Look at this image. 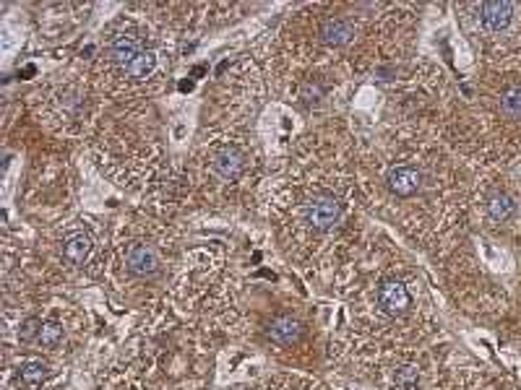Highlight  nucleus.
<instances>
[{"mask_svg":"<svg viewBox=\"0 0 521 390\" xmlns=\"http://www.w3.org/2000/svg\"><path fill=\"white\" fill-rule=\"evenodd\" d=\"M302 216H305V224L313 226V229H331L341 216V203L329 193H321L316 198H310L302 209Z\"/></svg>","mask_w":521,"mask_h":390,"instance_id":"1","label":"nucleus"},{"mask_svg":"<svg viewBox=\"0 0 521 390\" xmlns=\"http://www.w3.org/2000/svg\"><path fill=\"white\" fill-rule=\"evenodd\" d=\"M378 305H381V310H383L386 315H404L409 310V305H412V297H409L407 286L401 284V281H396V278H388V281H383L381 284V289H378Z\"/></svg>","mask_w":521,"mask_h":390,"instance_id":"2","label":"nucleus"},{"mask_svg":"<svg viewBox=\"0 0 521 390\" xmlns=\"http://www.w3.org/2000/svg\"><path fill=\"white\" fill-rule=\"evenodd\" d=\"M386 182H388V190H391L393 195L409 198V195H415L417 190H420V185H423V174H420V169H415V167L401 164V167H393L391 172H388V177H386Z\"/></svg>","mask_w":521,"mask_h":390,"instance_id":"3","label":"nucleus"},{"mask_svg":"<svg viewBox=\"0 0 521 390\" xmlns=\"http://www.w3.org/2000/svg\"><path fill=\"white\" fill-rule=\"evenodd\" d=\"M125 265L136 276H154L159 270L157 250L149 248V245H130L128 253H125Z\"/></svg>","mask_w":521,"mask_h":390,"instance_id":"4","label":"nucleus"},{"mask_svg":"<svg viewBox=\"0 0 521 390\" xmlns=\"http://www.w3.org/2000/svg\"><path fill=\"white\" fill-rule=\"evenodd\" d=\"M477 14H480V21H483L485 29L500 31L511 23L514 6H511V3H498V0H492V3H483V6L477 8Z\"/></svg>","mask_w":521,"mask_h":390,"instance_id":"5","label":"nucleus"},{"mask_svg":"<svg viewBox=\"0 0 521 390\" xmlns=\"http://www.w3.org/2000/svg\"><path fill=\"white\" fill-rule=\"evenodd\" d=\"M266 336L272 338L277 346H292L302 336V325L295 317H277V320H272Z\"/></svg>","mask_w":521,"mask_h":390,"instance_id":"6","label":"nucleus"},{"mask_svg":"<svg viewBox=\"0 0 521 390\" xmlns=\"http://www.w3.org/2000/svg\"><path fill=\"white\" fill-rule=\"evenodd\" d=\"M352 37H355V26L347 19H329L321 26V39H324L326 45H334V47L347 45V42H352Z\"/></svg>","mask_w":521,"mask_h":390,"instance_id":"7","label":"nucleus"},{"mask_svg":"<svg viewBox=\"0 0 521 390\" xmlns=\"http://www.w3.org/2000/svg\"><path fill=\"white\" fill-rule=\"evenodd\" d=\"M242 167H245V157H242L237 149H225L214 157V169H217V174L225 177V180L240 177Z\"/></svg>","mask_w":521,"mask_h":390,"instance_id":"8","label":"nucleus"},{"mask_svg":"<svg viewBox=\"0 0 521 390\" xmlns=\"http://www.w3.org/2000/svg\"><path fill=\"white\" fill-rule=\"evenodd\" d=\"M138 53H141V45H138V39L130 37V34H120V37H115L113 45H110V55H113L120 65H128Z\"/></svg>","mask_w":521,"mask_h":390,"instance_id":"9","label":"nucleus"},{"mask_svg":"<svg viewBox=\"0 0 521 390\" xmlns=\"http://www.w3.org/2000/svg\"><path fill=\"white\" fill-rule=\"evenodd\" d=\"M89 253H91L89 234H83V232L71 234L68 240L63 242V255H66V260H71V263H83L89 258Z\"/></svg>","mask_w":521,"mask_h":390,"instance_id":"10","label":"nucleus"},{"mask_svg":"<svg viewBox=\"0 0 521 390\" xmlns=\"http://www.w3.org/2000/svg\"><path fill=\"white\" fill-rule=\"evenodd\" d=\"M154 68H157V55L151 53V50H141L128 65H123V73L130 75V78H146Z\"/></svg>","mask_w":521,"mask_h":390,"instance_id":"11","label":"nucleus"},{"mask_svg":"<svg viewBox=\"0 0 521 390\" xmlns=\"http://www.w3.org/2000/svg\"><path fill=\"white\" fill-rule=\"evenodd\" d=\"M514 211H516L514 198L506 193H495L488 201V214H490L492 221H508V218L514 216Z\"/></svg>","mask_w":521,"mask_h":390,"instance_id":"12","label":"nucleus"},{"mask_svg":"<svg viewBox=\"0 0 521 390\" xmlns=\"http://www.w3.org/2000/svg\"><path fill=\"white\" fill-rule=\"evenodd\" d=\"M500 112L506 115V117H514V120L521 117V83L508 86V89L500 94Z\"/></svg>","mask_w":521,"mask_h":390,"instance_id":"13","label":"nucleus"},{"mask_svg":"<svg viewBox=\"0 0 521 390\" xmlns=\"http://www.w3.org/2000/svg\"><path fill=\"white\" fill-rule=\"evenodd\" d=\"M19 375H21L24 383L29 385H39L47 377V364L39 359H26L19 364Z\"/></svg>","mask_w":521,"mask_h":390,"instance_id":"14","label":"nucleus"},{"mask_svg":"<svg viewBox=\"0 0 521 390\" xmlns=\"http://www.w3.org/2000/svg\"><path fill=\"white\" fill-rule=\"evenodd\" d=\"M39 344L45 346V349H53L63 341V325L58 323H42V330H39Z\"/></svg>","mask_w":521,"mask_h":390,"instance_id":"15","label":"nucleus"},{"mask_svg":"<svg viewBox=\"0 0 521 390\" xmlns=\"http://www.w3.org/2000/svg\"><path fill=\"white\" fill-rule=\"evenodd\" d=\"M39 330H42V320L39 317H26L19 328V338H21L24 344H29L31 338H39Z\"/></svg>","mask_w":521,"mask_h":390,"instance_id":"16","label":"nucleus"},{"mask_svg":"<svg viewBox=\"0 0 521 390\" xmlns=\"http://www.w3.org/2000/svg\"><path fill=\"white\" fill-rule=\"evenodd\" d=\"M417 377H420V375H417L415 367H401L399 372H396V385H399V388H404V390L415 388Z\"/></svg>","mask_w":521,"mask_h":390,"instance_id":"17","label":"nucleus"},{"mask_svg":"<svg viewBox=\"0 0 521 390\" xmlns=\"http://www.w3.org/2000/svg\"><path fill=\"white\" fill-rule=\"evenodd\" d=\"M321 97V89L318 86H313V83H308L305 89H302V99H308V102H313V99Z\"/></svg>","mask_w":521,"mask_h":390,"instance_id":"18","label":"nucleus"}]
</instances>
